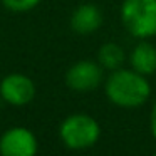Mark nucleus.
<instances>
[{
	"label": "nucleus",
	"mask_w": 156,
	"mask_h": 156,
	"mask_svg": "<svg viewBox=\"0 0 156 156\" xmlns=\"http://www.w3.org/2000/svg\"><path fill=\"white\" fill-rule=\"evenodd\" d=\"M37 151V138L24 126L7 129L0 138V156H35Z\"/></svg>",
	"instance_id": "nucleus-5"
},
{
	"label": "nucleus",
	"mask_w": 156,
	"mask_h": 156,
	"mask_svg": "<svg viewBox=\"0 0 156 156\" xmlns=\"http://www.w3.org/2000/svg\"><path fill=\"white\" fill-rule=\"evenodd\" d=\"M129 67L143 76H153L156 72V47L148 41L143 39L133 47L129 52Z\"/></svg>",
	"instance_id": "nucleus-8"
},
{
	"label": "nucleus",
	"mask_w": 156,
	"mask_h": 156,
	"mask_svg": "<svg viewBox=\"0 0 156 156\" xmlns=\"http://www.w3.org/2000/svg\"><path fill=\"white\" fill-rule=\"evenodd\" d=\"M59 138L69 149L81 151L94 146L101 138V126L89 114H71L59 126Z\"/></svg>",
	"instance_id": "nucleus-3"
},
{
	"label": "nucleus",
	"mask_w": 156,
	"mask_h": 156,
	"mask_svg": "<svg viewBox=\"0 0 156 156\" xmlns=\"http://www.w3.org/2000/svg\"><path fill=\"white\" fill-rule=\"evenodd\" d=\"M149 131H151V136L156 141V101L151 108V112H149Z\"/></svg>",
	"instance_id": "nucleus-11"
},
{
	"label": "nucleus",
	"mask_w": 156,
	"mask_h": 156,
	"mask_svg": "<svg viewBox=\"0 0 156 156\" xmlns=\"http://www.w3.org/2000/svg\"><path fill=\"white\" fill-rule=\"evenodd\" d=\"M121 22L138 41L156 35V0H122Z\"/></svg>",
	"instance_id": "nucleus-2"
},
{
	"label": "nucleus",
	"mask_w": 156,
	"mask_h": 156,
	"mask_svg": "<svg viewBox=\"0 0 156 156\" xmlns=\"http://www.w3.org/2000/svg\"><path fill=\"white\" fill-rule=\"evenodd\" d=\"M102 24V14L94 4H82L72 12L71 29L79 35L94 34Z\"/></svg>",
	"instance_id": "nucleus-7"
},
{
	"label": "nucleus",
	"mask_w": 156,
	"mask_h": 156,
	"mask_svg": "<svg viewBox=\"0 0 156 156\" xmlns=\"http://www.w3.org/2000/svg\"><path fill=\"white\" fill-rule=\"evenodd\" d=\"M104 69L94 61H79L72 64L66 72V84L77 92L94 91L102 84Z\"/></svg>",
	"instance_id": "nucleus-4"
},
{
	"label": "nucleus",
	"mask_w": 156,
	"mask_h": 156,
	"mask_svg": "<svg viewBox=\"0 0 156 156\" xmlns=\"http://www.w3.org/2000/svg\"><path fill=\"white\" fill-rule=\"evenodd\" d=\"M104 92L109 102L118 108L136 109L146 104L151 96V84L148 77L131 67H119L111 71L104 82Z\"/></svg>",
	"instance_id": "nucleus-1"
},
{
	"label": "nucleus",
	"mask_w": 156,
	"mask_h": 156,
	"mask_svg": "<svg viewBox=\"0 0 156 156\" xmlns=\"http://www.w3.org/2000/svg\"><path fill=\"white\" fill-rule=\"evenodd\" d=\"M126 61V52L119 44L114 42H106L99 47L98 51V62L104 71H116V69L122 67Z\"/></svg>",
	"instance_id": "nucleus-9"
},
{
	"label": "nucleus",
	"mask_w": 156,
	"mask_h": 156,
	"mask_svg": "<svg viewBox=\"0 0 156 156\" xmlns=\"http://www.w3.org/2000/svg\"><path fill=\"white\" fill-rule=\"evenodd\" d=\"M35 84L25 74H9L0 81V98L12 106H25L34 99Z\"/></svg>",
	"instance_id": "nucleus-6"
},
{
	"label": "nucleus",
	"mask_w": 156,
	"mask_h": 156,
	"mask_svg": "<svg viewBox=\"0 0 156 156\" xmlns=\"http://www.w3.org/2000/svg\"><path fill=\"white\" fill-rule=\"evenodd\" d=\"M153 156H156V153H154V154H153Z\"/></svg>",
	"instance_id": "nucleus-12"
},
{
	"label": "nucleus",
	"mask_w": 156,
	"mask_h": 156,
	"mask_svg": "<svg viewBox=\"0 0 156 156\" xmlns=\"http://www.w3.org/2000/svg\"><path fill=\"white\" fill-rule=\"evenodd\" d=\"M42 0H2L5 9L12 12H29L35 9Z\"/></svg>",
	"instance_id": "nucleus-10"
}]
</instances>
